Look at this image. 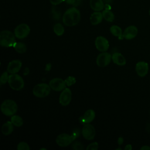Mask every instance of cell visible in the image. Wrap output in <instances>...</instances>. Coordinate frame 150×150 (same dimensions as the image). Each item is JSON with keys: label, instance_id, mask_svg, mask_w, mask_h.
Instances as JSON below:
<instances>
[{"label": "cell", "instance_id": "obj_30", "mask_svg": "<svg viewBox=\"0 0 150 150\" xmlns=\"http://www.w3.org/2000/svg\"><path fill=\"white\" fill-rule=\"evenodd\" d=\"M98 148V144L97 142H94L89 144L86 148L87 150H97Z\"/></svg>", "mask_w": 150, "mask_h": 150}, {"label": "cell", "instance_id": "obj_34", "mask_svg": "<svg viewBox=\"0 0 150 150\" xmlns=\"http://www.w3.org/2000/svg\"><path fill=\"white\" fill-rule=\"evenodd\" d=\"M64 1L69 4V5H76V2L77 0H64Z\"/></svg>", "mask_w": 150, "mask_h": 150}, {"label": "cell", "instance_id": "obj_36", "mask_svg": "<svg viewBox=\"0 0 150 150\" xmlns=\"http://www.w3.org/2000/svg\"><path fill=\"white\" fill-rule=\"evenodd\" d=\"M141 150H150V146L148 145H144L140 148Z\"/></svg>", "mask_w": 150, "mask_h": 150}, {"label": "cell", "instance_id": "obj_32", "mask_svg": "<svg viewBox=\"0 0 150 150\" xmlns=\"http://www.w3.org/2000/svg\"><path fill=\"white\" fill-rule=\"evenodd\" d=\"M52 13H53V17L55 19H57V20H59V18H60V13L59 12H56L57 11V9L54 8V7H53V8H52Z\"/></svg>", "mask_w": 150, "mask_h": 150}, {"label": "cell", "instance_id": "obj_39", "mask_svg": "<svg viewBox=\"0 0 150 150\" xmlns=\"http://www.w3.org/2000/svg\"><path fill=\"white\" fill-rule=\"evenodd\" d=\"M125 150H131L132 149V146L130 144H128V145H127L125 147Z\"/></svg>", "mask_w": 150, "mask_h": 150}, {"label": "cell", "instance_id": "obj_9", "mask_svg": "<svg viewBox=\"0 0 150 150\" xmlns=\"http://www.w3.org/2000/svg\"><path fill=\"white\" fill-rule=\"evenodd\" d=\"M81 132L83 137L87 140H91L94 139L96 135L94 127L89 123L86 124L83 126Z\"/></svg>", "mask_w": 150, "mask_h": 150}, {"label": "cell", "instance_id": "obj_31", "mask_svg": "<svg viewBox=\"0 0 150 150\" xmlns=\"http://www.w3.org/2000/svg\"><path fill=\"white\" fill-rule=\"evenodd\" d=\"M79 135H80V130L77 128H76L73 131V132L71 134V137H72V138L74 141V139H76L79 136Z\"/></svg>", "mask_w": 150, "mask_h": 150}, {"label": "cell", "instance_id": "obj_17", "mask_svg": "<svg viewBox=\"0 0 150 150\" xmlns=\"http://www.w3.org/2000/svg\"><path fill=\"white\" fill-rule=\"evenodd\" d=\"M113 62L118 66H124L126 64V60L124 56L120 53L115 52L112 55Z\"/></svg>", "mask_w": 150, "mask_h": 150}, {"label": "cell", "instance_id": "obj_6", "mask_svg": "<svg viewBox=\"0 0 150 150\" xmlns=\"http://www.w3.org/2000/svg\"><path fill=\"white\" fill-rule=\"evenodd\" d=\"M30 28L27 24L21 23L15 28L14 30V34L16 38L22 39L28 36L30 33Z\"/></svg>", "mask_w": 150, "mask_h": 150}, {"label": "cell", "instance_id": "obj_15", "mask_svg": "<svg viewBox=\"0 0 150 150\" xmlns=\"http://www.w3.org/2000/svg\"><path fill=\"white\" fill-rule=\"evenodd\" d=\"M22 67V63L19 60H14L9 63L7 67V71L10 74L18 73Z\"/></svg>", "mask_w": 150, "mask_h": 150}, {"label": "cell", "instance_id": "obj_11", "mask_svg": "<svg viewBox=\"0 0 150 150\" xmlns=\"http://www.w3.org/2000/svg\"><path fill=\"white\" fill-rule=\"evenodd\" d=\"M66 82L60 78H54L49 82L51 88L54 91H62L66 88Z\"/></svg>", "mask_w": 150, "mask_h": 150}, {"label": "cell", "instance_id": "obj_3", "mask_svg": "<svg viewBox=\"0 0 150 150\" xmlns=\"http://www.w3.org/2000/svg\"><path fill=\"white\" fill-rule=\"evenodd\" d=\"M2 112L6 116H12L18 110V105L15 101L7 99L2 102L1 106Z\"/></svg>", "mask_w": 150, "mask_h": 150}, {"label": "cell", "instance_id": "obj_23", "mask_svg": "<svg viewBox=\"0 0 150 150\" xmlns=\"http://www.w3.org/2000/svg\"><path fill=\"white\" fill-rule=\"evenodd\" d=\"M102 14L103 18L108 22H112L114 20V15L109 9L104 10L102 12Z\"/></svg>", "mask_w": 150, "mask_h": 150}, {"label": "cell", "instance_id": "obj_29", "mask_svg": "<svg viewBox=\"0 0 150 150\" xmlns=\"http://www.w3.org/2000/svg\"><path fill=\"white\" fill-rule=\"evenodd\" d=\"M72 148L75 150H82L83 149V145L79 141H76L72 145Z\"/></svg>", "mask_w": 150, "mask_h": 150}, {"label": "cell", "instance_id": "obj_37", "mask_svg": "<svg viewBox=\"0 0 150 150\" xmlns=\"http://www.w3.org/2000/svg\"><path fill=\"white\" fill-rule=\"evenodd\" d=\"M29 68H28V67H26V68L25 69V70H24L23 74H24L25 76H26V75H28V74H29Z\"/></svg>", "mask_w": 150, "mask_h": 150}, {"label": "cell", "instance_id": "obj_35", "mask_svg": "<svg viewBox=\"0 0 150 150\" xmlns=\"http://www.w3.org/2000/svg\"><path fill=\"white\" fill-rule=\"evenodd\" d=\"M51 68H52V64H51V63H49L46 64V65L45 70H46V71H50V69H51Z\"/></svg>", "mask_w": 150, "mask_h": 150}, {"label": "cell", "instance_id": "obj_19", "mask_svg": "<svg viewBox=\"0 0 150 150\" xmlns=\"http://www.w3.org/2000/svg\"><path fill=\"white\" fill-rule=\"evenodd\" d=\"M90 6L94 11H100L104 8V4L103 0H90Z\"/></svg>", "mask_w": 150, "mask_h": 150}, {"label": "cell", "instance_id": "obj_40", "mask_svg": "<svg viewBox=\"0 0 150 150\" xmlns=\"http://www.w3.org/2000/svg\"><path fill=\"white\" fill-rule=\"evenodd\" d=\"M42 149H46V148H41L40 150H42Z\"/></svg>", "mask_w": 150, "mask_h": 150}, {"label": "cell", "instance_id": "obj_12", "mask_svg": "<svg viewBox=\"0 0 150 150\" xmlns=\"http://www.w3.org/2000/svg\"><path fill=\"white\" fill-rule=\"evenodd\" d=\"M71 100V91L69 88H65L62 90L60 97L59 103L62 105L66 106L70 104Z\"/></svg>", "mask_w": 150, "mask_h": 150}, {"label": "cell", "instance_id": "obj_20", "mask_svg": "<svg viewBox=\"0 0 150 150\" xmlns=\"http://www.w3.org/2000/svg\"><path fill=\"white\" fill-rule=\"evenodd\" d=\"M13 125L11 121H6L2 126V132L5 135L11 134L13 129Z\"/></svg>", "mask_w": 150, "mask_h": 150}, {"label": "cell", "instance_id": "obj_18", "mask_svg": "<svg viewBox=\"0 0 150 150\" xmlns=\"http://www.w3.org/2000/svg\"><path fill=\"white\" fill-rule=\"evenodd\" d=\"M103 16L102 13L100 11H96L93 12L90 18V22L93 25H96L101 22Z\"/></svg>", "mask_w": 150, "mask_h": 150}, {"label": "cell", "instance_id": "obj_26", "mask_svg": "<svg viewBox=\"0 0 150 150\" xmlns=\"http://www.w3.org/2000/svg\"><path fill=\"white\" fill-rule=\"evenodd\" d=\"M8 71H5L4 72L0 78V84L1 85H3L5 84L6 82H8V79H9V75H8Z\"/></svg>", "mask_w": 150, "mask_h": 150}, {"label": "cell", "instance_id": "obj_13", "mask_svg": "<svg viewBox=\"0 0 150 150\" xmlns=\"http://www.w3.org/2000/svg\"><path fill=\"white\" fill-rule=\"evenodd\" d=\"M148 64L144 61L139 62L136 64L135 70L137 74L140 77H142L145 76L148 72Z\"/></svg>", "mask_w": 150, "mask_h": 150}, {"label": "cell", "instance_id": "obj_41", "mask_svg": "<svg viewBox=\"0 0 150 150\" xmlns=\"http://www.w3.org/2000/svg\"><path fill=\"white\" fill-rule=\"evenodd\" d=\"M149 15H150V9H149Z\"/></svg>", "mask_w": 150, "mask_h": 150}, {"label": "cell", "instance_id": "obj_1", "mask_svg": "<svg viewBox=\"0 0 150 150\" xmlns=\"http://www.w3.org/2000/svg\"><path fill=\"white\" fill-rule=\"evenodd\" d=\"M80 12L75 7L68 9L63 14V22L67 26H73L79 23L80 21Z\"/></svg>", "mask_w": 150, "mask_h": 150}, {"label": "cell", "instance_id": "obj_24", "mask_svg": "<svg viewBox=\"0 0 150 150\" xmlns=\"http://www.w3.org/2000/svg\"><path fill=\"white\" fill-rule=\"evenodd\" d=\"M15 50L19 53H23L26 51L27 47L25 43L22 42H16L13 46Z\"/></svg>", "mask_w": 150, "mask_h": 150}, {"label": "cell", "instance_id": "obj_14", "mask_svg": "<svg viewBox=\"0 0 150 150\" xmlns=\"http://www.w3.org/2000/svg\"><path fill=\"white\" fill-rule=\"evenodd\" d=\"M138 34V29L134 25L128 26L122 33V38L127 40H131L136 37Z\"/></svg>", "mask_w": 150, "mask_h": 150}, {"label": "cell", "instance_id": "obj_25", "mask_svg": "<svg viewBox=\"0 0 150 150\" xmlns=\"http://www.w3.org/2000/svg\"><path fill=\"white\" fill-rule=\"evenodd\" d=\"M53 30L55 34L57 36H61L64 33V29L63 25L59 23H56L53 26Z\"/></svg>", "mask_w": 150, "mask_h": 150}, {"label": "cell", "instance_id": "obj_4", "mask_svg": "<svg viewBox=\"0 0 150 150\" xmlns=\"http://www.w3.org/2000/svg\"><path fill=\"white\" fill-rule=\"evenodd\" d=\"M8 83L12 89L16 91L21 90L24 87V81L22 77L16 73L9 76Z\"/></svg>", "mask_w": 150, "mask_h": 150}, {"label": "cell", "instance_id": "obj_38", "mask_svg": "<svg viewBox=\"0 0 150 150\" xmlns=\"http://www.w3.org/2000/svg\"><path fill=\"white\" fill-rule=\"evenodd\" d=\"M123 138L122 137H119L118 139V144L119 145H121L122 143H123Z\"/></svg>", "mask_w": 150, "mask_h": 150}, {"label": "cell", "instance_id": "obj_8", "mask_svg": "<svg viewBox=\"0 0 150 150\" xmlns=\"http://www.w3.org/2000/svg\"><path fill=\"white\" fill-rule=\"evenodd\" d=\"M112 56L107 52H103L99 54L96 59V63L99 67H105L111 62Z\"/></svg>", "mask_w": 150, "mask_h": 150}, {"label": "cell", "instance_id": "obj_5", "mask_svg": "<svg viewBox=\"0 0 150 150\" xmlns=\"http://www.w3.org/2000/svg\"><path fill=\"white\" fill-rule=\"evenodd\" d=\"M51 89L49 85L46 83H40L33 87V94L37 97L43 98L50 94Z\"/></svg>", "mask_w": 150, "mask_h": 150}, {"label": "cell", "instance_id": "obj_2", "mask_svg": "<svg viewBox=\"0 0 150 150\" xmlns=\"http://www.w3.org/2000/svg\"><path fill=\"white\" fill-rule=\"evenodd\" d=\"M15 35L9 30H2L0 33V45L3 47L13 46L16 43Z\"/></svg>", "mask_w": 150, "mask_h": 150}, {"label": "cell", "instance_id": "obj_22", "mask_svg": "<svg viewBox=\"0 0 150 150\" xmlns=\"http://www.w3.org/2000/svg\"><path fill=\"white\" fill-rule=\"evenodd\" d=\"M11 121L14 126L17 127H21L23 123V121L22 117L17 115H13L11 118Z\"/></svg>", "mask_w": 150, "mask_h": 150}, {"label": "cell", "instance_id": "obj_16", "mask_svg": "<svg viewBox=\"0 0 150 150\" xmlns=\"http://www.w3.org/2000/svg\"><path fill=\"white\" fill-rule=\"evenodd\" d=\"M95 116L96 114L94 111L92 109H89L84 112L83 117H81L80 121L83 123L88 124L94 119Z\"/></svg>", "mask_w": 150, "mask_h": 150}, {"label": "cell", "instance_id": "obj_7", "mask_svg": "<svg viewBox=\"0 0 150 150\" xmlns=\"http://www.w3.org/2000/svg\"><path fill=\"white\" fill-rule=\"evenodd\" d=\"M73 141V139L71 135H69L66 133L59 134L56 138V142L57 144L59 146L62 147L67 146Z\"/></svg>", "mask_w": 150, "mask_h": 150}, {"label": "cell", "instance_id": "obj_10", "mask_svg": "<svg viewBox=\"0 0 150 150\" xmlns=\"http://www.w3.org/2000/svg\"><path fill=\"white\" fill-rule=\"evenodd\" d=\"M95 45L97 50L100 52H106L109 47V42L108 40L101 36H98L95 40Z\"/></svg>", "mask_w": 150, "mask_h": 150}, {"label": "cell", "instance_id": "obj_21", "mask_svg": "<svg viewBox=\"0 0 150 150\" xmlns=\"http://www.w3.org/2000/svg\"><path fill=\"white\" fill-rule=\"evenodd\" d=\"M111 33L115 36L119 37V38H122V32L120 27L117 25H112L110 28Z\"/></svg>", "mask_w": 150, "mask_h": 150}, {"label": "cell", "instance_id": "obj_33", "mask_svg": "<svg viewBox=\"0 0 150 150\" xmlns=\"http://www.w3.org/2000/svg\"><path fill=\"white\" fill-rule=\"evenodd\" d=\"M64 1V0H50V2L53 5H57L61 4Z\"/></svg>", "mask_w": 150, "mask_h": 150}, {"label": "cell", "instance_id": "obj_27", "mask_svg": "<svg viewBox=\"0 0 150 150\" xmlns=\"http://www.w3.org/2000/svg\"><path fill=\"white\" fill-rule=\"evenodd\" d=\"M17 149H18V150H29L30 147L26 142H21L17 145Z\"/></svg>", "mask_w": 150, "mask_h": 150}, {"label": "cell", "instance_id": "obj_28", "mask_svg": "<svg viewBox=\"0 0 150 150\" xmlns=\"http://www.w3.org/2000/svg\"><path fill=\"white\" fill-rule=\"evenodd\" d=\"M64 81H65L66 84V85L67 86H72L76 81V78L74 77H73V76H69V77H67Z\"/></svg>", "mask_w": 150, "mask_h": 150}]
</instances>
